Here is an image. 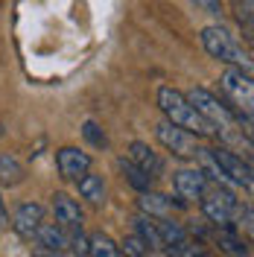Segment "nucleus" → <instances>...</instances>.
<instances>
[{
	"instance_id": "nucleus-1",
	"label": "nucleus",
	"mask_w": 254,
	"mask_h": 257,
	"mask_svg": "<svg viewBox=\"0 0 254 257\" xmlns=\"http://www.w3.org/2000/svg\"><path fill=\"white\" fill-rule=\"evenodd\" d=\"M158 108L164 111L167 123L184 128L193 138H216V128L187 102V96L181 94V91H175V88H170V85L158 88Z\"/></svg>"
},
{
	"instance_id": "nucleus-2",
	"label": "nucleus",
	"mask_w": 254,
	"mask_h": 257,
	"mask_svg": "<svg viewBox=\"0 0 254 257\" xmlns=\"http://www.w3.org/2000/svg\"><path fill=\"white\" fill-rule=\"evenodd\" d=\"M202 44H205L210 59L228 64V67H237V70L251 73V53H248V47H242L222 24L205 27V30H202Z\"/></svg>"
},
{
	"instance_id": "nucleus-3",
	"label": "nucleus",
	"mask_w": 254,
	"mask_h": 257,
	"mask_svg": "<svg viewBox=\"0 0 254 257\" xmlns=\"http://www.w3.org/2000/svg\"><path fill=\"white\" fill-rule=\"evenodd\" d=\"M219 88L225 94V105L239 117V123H245V128H251V105H254V82L251 73L228 67L219 79Z\"/></svg>"
},
{
	"instance_id": "nucleus-4",
	"label": "nucleus",
	"mask_w": 254,
	"mask_h": 257,
	"mask_svg": "<svg viewBox=\"0 0 254 257\" xmlns=\"http://www.w3.org/2000/svg\"><path fill=\"white\" fill-rule=\"evenodd\" d=\"M184 96H187V102H190L193 108L202 114L210 126L216 128V138H219V135H225V138H234V128L242 126L237 114L231 111V108H228V105H225L216 94H210L207 88H193V91H187Z\"/></svg>"
},
{
	"instance_id": "nucleus-5",
	"label": "nucleus",
	"mask_w": 254,
	"mask_h": 257,
	"mask_svg": "<svg viewBox=\"0 0 254 257\" xmlns=\"http://www.w3.org/2000/svg\"><path fill=\"white\" fill-rule=\"evenodd\" d=\"M202 210L216 228H234V213L239 208V199L228 190L225 184H207V190L202 193Z\"/></svg>"
},
{
	"instance_id": "nucleus-6",
	"label": "nucleus",
	"mask_w": 254,
	"mask_h": 257,
	"mask_svg": "<svg viewBox=\"0 0 254 257\" xmlns=\"http://www.w3.org/2000/svg\"><path fill=\"white\" fill-rule=\"evenodd\" d=\"M210 161L219 167V173L228 178V184H237V187H245V190H251L254 178H251V161L239 158L234 155L231 149H225V146H216V149H210Z\"/></svg>"
},
{
	"instance_id": "nucleus-7",
	"label": "nucleus",
	"mask_w": 254,
	"mask_h": 257,
	"mask_svg": "<svg viewBox=\"0 0 254 257\" xmlns=\"http://www.w3.org/2000/svg\"><path fill=\"white\" fill-rule=\"evenodd\" d=\"M155 135H158V141L164 144V149H170L175 158H196L202 149L196 146V138L187 135L184 128L173 126V123H167V120H161L158 126H155Z\"/></svg>"
},
{
	"instance_id": "nucleus-8",
	"label": "nucleus",
	"mask_w": 254,
	"mask_h": 257,
	"mask_svg": "<svg viewBox=\"0 0 254 257\" xmlns=\"http://www.w3.org/2000/svg\"><path fill=\"white\" fill-rule=\"evenodd\" d=\"M173 181L178 199H184V202H199L210 184V178H207V173H202V167H181L173 176Z\"/></svg>"
},
{
	"instance_id": "nucleus-9",
	"label": "nucleus",
	"mask_w": 254,
	"mask_h": 257,
	"mask_svg": "<svg viewBox=\"0 0 254 257\" xmlns=\"http://www.w3.org/2000/svg\"><path fill=\"white\" fill-rule=\"evenodd\" d=\"M56 167H59V176L62 178L79 181L85 173H91V155L76 149V146H62L56 152Z\"/></svg>"
},
{
	"instance_id": "nucleus-10",
	"label": "nucleus",
	"mask_w": 254,
	"mask_h": 257,
	"mask_svg": "<svg viewBox=\"0 0 254 257\" xmlns=\"http://www.w3.org/2000/svg\"><path fill=\"white\" fill-rule=\"evenodd\" d=\"M138 208L141 213L146 216H152V219H170V213L173 208H187V202L184 199H178V196H161V193H141V199H138Z\"/></svg>"
},
{
	"instance_id": "nucleus-11",
	"label": "nucleus",
	"mask_w": 254,
	"mask_h": 257,
	"mask_svg": "<svg viewBox=\"0 0 254 257\" xmlns=\"http://www.w3.org/2000/svg\"><path fill=\"white\" fill-rule=\"evenodd\" d=\"M44 222V208L38 202H24L18 205L15 216H12V228L21 237H35V228Z\"/></svg>"
},
{
	"instance_id": "nucleus-12",
	"label": "nucleus",
	"mask_w": 254,
	"mask_h": 257,
	"mask_svg": "<svg viewBox=\"0 0 254 257\" xmlns=\"http://www.w3.org/2000/svg\"><path fill=\"white\" fill-rule=\"evenodd\" d=\"M53 213H56V222L62 225L64 231L82 228V208L76 199H70L64 193H56L53 196Z\"/></svg>"
},
{
	"instance_id": "nucleus-13",
	"label": "nucleus",
	"mask_w": 254,
	"mask_h": 257,
	"mask_svg": "<svg viewBox=\"0 0 254 257\" xmlns=\"http://www.w3.org/2000/svg\"><path fill=\"white\" fill-rule=\"evenodd\" d=\"M129 161L138 164L149 178H161L164 176V161L152 152V146L143 144V141H135V144L129 146Z\"/></svg>"
},
{
	"instance_id": "nucleus-14",
	"label": "nucleus",
	"mask_w": 254,
	"mask_h": 257,
	"mask_svg": "<svg viewBox=\"0 0 254 257\" xmlns=\"http://www.w3.org/2000/svg\"><path fill=\"white\" fill-rule=\"evenodd\" d=\"M213 242H216L219 251L228 254V257H251V245H248V240L239 237L237 228H216Z\"/></svg>"
},
{
	"instance_id": "nucleus-15",
	"label": "nucleus",
	"mask_w": 254,
	"mask_h": 257,
	"mask_svg": "<svg viewBox=\"0 0 254 257\" xmlns=\"http://www.w3.org/2000/svg\"><path fill=\"white\" fill-rule=\"evenodd\" d=\"M35 240L44 245V251H56V254L67 251V231L59 222H41L35 228Z\"/></svg>"
},
{
	"instance_id": "nucleus-16",
	"label": "nucleus",
	"mask_w": 254,
	"mask_h": 257,
	"mask_svg": "<svg viewBox=\"0 0 254 257\" xmlns=\"http://www.w3.org/2000/svg\"><path fill=\"white\" fill-rule=\"evenodd\" d=\"M135 237H141L143 245L149 251H164V240H161L158 228H155V219L146 216V213H138L135 216Z\"/></svg>"
},
{
	"instance_id": "nucleus-17",
	"label": "nucleus",
	"mask_w": 254,
	"mask_h": 257,
	"mask_svg": "<svg viewBox=\"0 0 254 257\" xmlns=\"http://www.w3.org/2000/svg\"><path fill=\"white\" fill-rule=\"evenodd\" d=\"M24 178H27L24 164H21L12 152H3V155H0V184H3V187H18Z\"/></svg>"
},
{
	"instance_id": "nucleus-18",
	"label": "nucleus",
	"mask_w": 254,
	"mask_h": 257,
	"mask_svg": "<svg viewBox=\"0 0 254 257\" xmlns=\"http://www.w3.org/2000/svg\"><path fill=\"white\" fill-rule=\"evenodd\" d=\"M117 167H120L123 178H126V181H129V184H132L138 193H149V190H152L155 178H149V176L141 170V167H138V164H132L129 158H117Z\"/></svg>"
},
{
	"instance_id": "nucleus-19",
	"label": "nucleus",
	"mask_w": 254,
	"mask_h": 257,
	"mask_svg": "<svg viewBox=\"0 0 254 257\" xmlns=\"http://www.w3.org/2000/svg\"><path fill=\"white\" fill-rule=\"evenodd\" d=\"M76 184H79V196L82 199H88L91 205H102V202H105V184H102V178L99 176L85 173Z\"/></svg>"
},
{
	"instance_id": "nucleus-20",
	"label": "nucleus",
	"mask_w": 254,
	"mask_h": 257,
	"mask_svg": "<svg viewBox=\"0 0 254 257\" xmlns=\"http://www.w3.org/2000/svg\"><path fill=\"white\" fill-rule=\"evenodd\" d=\"M88 257H120V248L108 234L96 231L88 237Z\"/></svg>"
},
{
	"instance_id": "nucleus-21",
	"label": "nucleus",
	"mask_w": 254,
	"mask_h": 257,
	"mask_svg": "<svg viewBox=\"0 0 254 257\" xmlns=\"http://www.w3.org/2000/svg\"><path fill=\"white\" fill-rule=\"evenodd\" d=\"M155 228H158L161 240H164V248H170V245H175V242H181V240L190 237L187 228H181V225L173 222V219H155Z\"/></svg>"
},
{
	"instance_id": "nucleus-22",
	"label": "nucleus",
	"mask_w": 254,
	"mask_h": 257,
	"mask_svg": "<svg viewBox=\"0 0 254 257\" xmlns=\"http://www.w3.org/2000/svg\"><path fill=\"white\" fill-rule=\"evenodd\" d=\"M231 12L237 18V24L245 30V35L251 38V21H254V0H231Z\"/></svg>"
},
{
	"instance_id": "nucleus-23",
	"label": "nucleus",
	"mask_w": 254,
	"mask_h": 257,
	"mask_svg": "<svg viewBox=\"0 0 254 257\" xmlns=\"http://www.w3.org/2000/svg\"><path fill=\"white\" fill-rule=\"evenodd\" d=\"M82 135H85V141L96 149H105L108 146V138H105V132L96 126L94 120H85V126H82Z\"/></svg>"
},
{
	"instance_id": "nucleus-24",
	"label": "nucleus",
	"mask_w": 254,
	"mask_h": 257,
	"mask_svg": "<svg viewBox=\"0 0 254 257\" xmlns=\"http://www.w3.org/2000/svg\"><path fill=\"white\" fill-rule=\"evenodd\" d=\"M117 248H120V251H123L126 257H146V254H149V248L143 245L141 237H126V240L120 242Z\"/></svg>"
},
{
	"instance_id": "nucleus-25",
	"label": "nucleus",
	"mask_w": 254,
	"mask_h": 257,
	"mask_svg": "<svg viewBox=\"0 0 254 257\" xmlns=\"http://www.w3.org/2000/svg\"><path fill=\"white\" fill-rule=\"evenodd\" d=\"M199 6H205L210 15H219V0H196Z\"/></svg>"
},
{
	"instance_id": "nucleus-26",
	"label": "nucleus",
	"mask_w": 254,
	"mask_h": 257,
	"mask_svg": "<svg viewBox=\"0 0 254 257\" xmlns=\"http://www.w3.org/2000/svg\"><path fill=\"white\" fill-rule=\"evenodd\" d=\"M9 222V213H6V205H3V199H0V228Z\"/></svg>"
},
{
	"instance_id": "nucleus-27",
	"label": "nucleus",
	"mask_w": 254,
	"mask_h": 257,
	"mask_svg": "<svg viewBox=\"0 0 254 257\" xmlns=\"http://www.w3.org/2000/svg\"><path fill=\"white\" fill-rule=\"evenodd\" d=\"M35 257H59L56 251H41V254H35Z\"/></svg>"
}]
</instances>
